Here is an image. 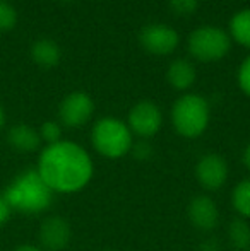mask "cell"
<instances>
[{
  "label": "cell",
  "instance_id": "6da1fadb",
  "mask_svg": "<svg viewBox=\"0 0 250 251\" xmlns=\"http://www.w3.org/2000/svg\"><path fill=\"white\" fill-rule=\"evenodd\" d=\"M36 171L54 193H76L89 185L94 164L84 147L60 140L41 151Z\"/></svg>",
  "mask_w": 250,
  "mask_h": 251
},
{
  "label": "cell",
  "instance_id": "7a4b0ae2",
  "mask_svg": "<svg viewBox=\"0 0 250 251\" xmlns=\"http://www.w3.org/2000/svg\"><path fill=\"white\" fill-rule=\"evenodd\" d=\"M3 199L12 210L21 214H40L52 205L54 192L36 169H26L10 181L3 192Z\"/></svg>",
  "mask_w": 250,
  "mask_h": 251
},
{
  "label": "cell",
  "instance_id": "3957f363",
  "mask_svg": "<svg viewBox=\"0 0 250 251\" xmlns=\"http://www.w3.org/2000/svg\"><path fill=\"white\" fill-rule=\"evenodd\" d=\"M91 142L98 154L107 159H120L130 152L134 144L132 132L125 122L113 116H105L94 123Z\"/></svg>",
  "mask_w": 250,
  "mask_h": 251
},
{
  "label": "cell",
  "instance_id": "277c9868",
  "mask_svg": "<svg viewBox=\"0 0 250 251\" xmlns=\"http://www.w3.org/2000/svg\"><path fill=\"white\" fill-rule=\"evenodd\" d=\"M171 123L178 135L197 139L209 125V104L199 94H184L171 108Z\"/></svg>",
  "mask_w": 250,
  "mask_h": 251
},
{
  "label": "cell",
  "instance_id": "5b68a950",
  "mask_svg": "<svg viewBox=\"0 0 250 251\" xmlns=\"http://www.w3.org/2000/svg\"><path fill=\"white\" fill-rule=\"evenodd\" d=\"M231 40L228 33L216 26H202L189 36V51L200 62H216L228 55Z\"/></svg>",
  "mask_w": 250,
  "mask_h": 251
},
{
  "label": "cell",
  "instance_id": "8992f818",
  "mask_svg": "<svg viewBox=\"0 0 250 251\" xmlns=\"http://www.w3.org/2000/svg\"><path fill=\"white\" fill-rule=\"evenodd\" d=\"M129 125L132 135H137L140 139H149L160 132L163 125V113L153 101H139L132 106L129 113Z\"/></svg>",
  "mask_w": 250,
  "mask_h": 251
},
{
  "label": "cell",
  "instance_id": "52a82bcc",
  "mask_svg": "<svg viewBox=\"0 0 250 251\" xmlns=\"http://www.w3.org/2000/svg\"><path fill=\"white\" fill-rule=\"evenodd\" d=\"M94 113V102L91 96H87L83 91H74L67 94L58 106V118L62 125L70 128H79L86 125Z\"/></svg>",
  "mask_w": 250,
  "mask_h": 251
},
{
  "label": "cell",
  "instance_id": "ba28073f",
  "mask_svg": "<svg viewBox=\"0 0 250 251\" xmlns=\"http://www.w3.org/2000/svg\"><path fill=\"white\" fill-rule=\"evenodd\" d=\"M178 34L165 24H147L139 33V43L151 55H170L178 47Z\"/></svg>",
  "mask_w": 250,
  "mask_h": 251
},
{
  "label": "cell",
  "instance_id": "9c48e42d",
  "mask_svg": "<svg viewBox=\"0 0 250 251\" xmlns=\"http://www.w3.org/2000/svg\"><path fill=\"white\" fill-rule=\"evenodd\" d=\"M195 178L207 192H216L228 179V164L220 154H206L195 166Z\"/></svg>",
  "mask_w": 250,
  "mask_h": 251
},
{
  "label": "cell",
  "instance_id": "30bf717a",
  "mask_svg": "<svg viewBox=\"0 0 250 251\" xmlns=\"http://www.w3.org/2000/svg\"><path fill=\"white\" fill-rule=\"evenodd\" d=\"M41 248L47 251H62L70 243V226L67 219L60 215H52L43 221L40 227Z\"/></svg>",
  "mask_w": 250,
  "mask_h": 251
},
{
  "label": "cell",
  "instance_id": "8fae6325",
  "mask_svg": "<svg viewBox=\"0 0 250 251\" xmlns=\"http://www.w3.org/2000/svg\"><path fill=\"white\" fill-rule=\"evenodd\" d=\"M187 214L190 224L200 231H213L220 222V210L216 201L207 195L194 197L187 207Z\"/></svg>",
  "mask_w": 250,
  "mask_h": 251
},
{
  "label": "cell",
  "instance_id": "7c38bea8",
  "mask_svg": "<svg viewBox=\"0 0 250 251\" xmlns=\"http://www.w3.org/2000/svg\"><path fill=\"white\" fill-rule=\"evenodd\" d=\"M7 142L10 147H14L19 152H34L40 149L41 137L40 132L34 130L33 126L26 125V123H19L7 132Z\"/></svg>",
  "mask_w": 250,
  "mask_h": 251
},
{
  "label": "cell",
  "instance_id": "4fadbf2b",
  "mask_svg": "<svg viewBox=\"0 0 250 251\" xmlns=\"http://www.w3.org/2000/svg\"><path fill=\"white\" fill-rule=\"evenodd\" d=\"M195 77H197L195 67L189 60L184 58L173 60L167 70L168 82L178 91H187L189 87H192V84L195 82Z\"/></svg>",
  "mask_w": 250,
  "mask_h": 251
},
{
  "label": "cell",
  "instance_id": "5bb4252c",
  "mask_svg": "<svg viewBox=\"0 0 250 251\" xmlns=\"http://www.w3.org/2000/svg\"><path fill=\"white\" fill-rule=\"evenodd\" d=\"M60 47L55 43L54 40L48 38H41L36 40L31 47V58L36 65L43 67V69H52L60 62Z\"/></svg>",
  "mask_w": 250,
  "mask_h": 251
},
{
  "label": "cell",
  "instance_id": "9a60e30c",
  "mask_svg": "<svg viewBox=\"0 0 250 251\" xmlns=\"http://www.w3.org/2000/svg\"><path fill=\"white\" fill-rule=\"evenodd\" d=\"M228 241L231 248L237 251H249L250 250V224L247 219L237 217L228 226Z\"/></svg>",
  "mask_w": 250,
  "mask_h": 251
},
{
  "label": "cell",
  "instance_id": "2e32d148",
  "mask_svg": "<svg viewBox=\"0 0 250 251\" xmlns=\"http://www.w3.org/2000/svg\"><path fill=\"white\" fill-rule=\"evenodd\" d=\"M230 33L235 41L250 48V9L240 10L231 17Z\"/></svg>",
  "mask_w": 250,
  "mask_h": 251
},
{
  "label": "cell",
  "instance_id": "e0dca14e",
  "mask_svg": "<svg viewBox=\"0 0 250 251\" xmlns=\"http://www.w3.org/2000/svg\"><path fill=\"white\" fill-rule=\"evenodd\" d=\"M231 205L242 219H250V178L235 185L231 192Z\"/></svg>",
  "mask_w": 250,
  "mask_h": 251
},
{
  "label": "cell",
  "instance_id": "ac0fdd59",
  "mask_svg": "<svg viewBox=\"0 0 250 251\" xmlns=\"http://www.w3.org/2000/svg\"><path fill=\"white\" fill-rule=\"evenodd\" d=\"M17 24V10L12 3L0 0V33L14 29Z\"/></svg>",
  "mask_w": 250,
  "mask_h": 251
},
{
  "label": "cell",
  "instance_id": "d6986e66",
  "mask_svg": "<svg viewBox=\"0 0 250 251\" xmlns=\"http://www.w3.org/2000/svg\"><path fill=\"white\" fill-rule=\"evenodd\" d=\"M41 142H47V146L57 144L62 140V126L57 122H45L40 128Z\"/></svg>",
  "mask_w": 250,
  "mask_h": 251
},
{
  "label": "cell",
  "instance_id": "ffe728a7",
  "mask_svg": "<svg viewBox=\"0 0 250 251\" xmlns=\"http://www.w3.org/2000/svg\"><path fill=\"white\" fill-rule=\"evenodd\" d=\"M168 5L177 16H190L199 7V0H168Z\"/></svg>",
  "mask_w": 250,
  "mask_h": 251
},
{
  "label": "cell",
  "instance_id": "44dd1931",
  "mask_svg": "<svg viewBox=\"0 0 250 251\" xmlns=\"http://www.w3.org/2000/svg\"><path fill=\"white\" fill-rule=\"evenodd\" d=\"M129 154H132L134 157L139 159V161H147V159L153 155V147H151V144L147 142L146 139H140L132 144Z\"/></svg>",
  "mask_w": 250,
  "mask_h": 251
},
{
  "label": "cell",
  "instance_id": "7402d4cb",
  "mask_svg": "<svg viewBox=\"0 0 250 251\" xmlns=\"http://www.w3.org/2000/svg\"><path fill=\"white\" fill-rule=\"evenodd\" d=\"M238 86L247 96H250V55L242 62L238 69Z\"/></svg>",
  "mask_w": 250,
  "mask_h": 251
},
{
  "label": "cell",
  "instance_id": "603a6c76",
  "mask_svg": "<svg viewBox=\"0 0 250 251\" xmlns=\"http://www.w3.org/2000/svg\"><path fill=\"white\" fill-rule=\"evenodd\" d=\"M10 212H12V208L9 207V203H7V200L3 199V195H0V227L9 221Z\"/></svg>",
  "mask_w": 250,
  "mask_h": 251
},
{
  "label": "cell",
  "instance_id": "cb8c5ba5",
  "mask_svg": "<svg viewBox=\"0 0 250 251\" xmlns=\"http://www.w3.org/2000/svg\"><path fill=\"white\" fill-rule=\"evenodd\" d=\"M199 251H220V245H218L216 239H206L199 246Z\"/></svg>",
  "mask_w": 250,
  "mask_h": 251
},
{
  "label": "cell",
  "instance_id": "d4e9b609",
  "mask_svg": "<svg viewBox=\"0 0 250 251\" xmlns=\"http://www.w3.org/2000/svg\"><path fill=\"white\" fill-rule=\"evenodd\" d=\"M14 251H43V250H40L38 246H33V245H23V246H19V248H16Z\"/></svg>",
  "mask_w": 250,
  "mask_h": 251
},
{
  "label": "cell",
  "instance_id": "484cf974",
  "mask_svg": "<svg viewBox=\"0 0 250 251\" xmlns=\"http://www.w3.org/2000/svg\"><path fill=\"white\" fill-rule=\"evenodd\" d=\"M244 162H245V166L250 169V142L247 144V147H245V151H244Z\"/></svg>",
  "mask_w": 250,
  "mask_h": 251
},
{
  "label": "cell",
  "instance_id": "4316f807",
  "mask_svg": "<svg viewBox=\"0 0 250 251\" xmlns=\"http://www.w3.org/2000/svg\"><path fill=\"white\" fill-rule=\"evenodd\" d=\"M3 123H5V113H3L2 106H0V128L3 126Z\"/></svg>",
  "mask_w": 250,
  "mask_h": 251
},
{
  "label": "cell",
  "instance_id": "83f0119b",
  "mask_svg": "<svg viewBox=\"0 0 250 251\" xmlns=\"http://www.w3.org/2000/svg\"><path fill=\"white\" fill-rule=\"evenodd\" d=\"M101 251H111V250H101Z\"/></svg>",
  "mask_w": 250,
  "mask_h": 251
}]
</instances>
